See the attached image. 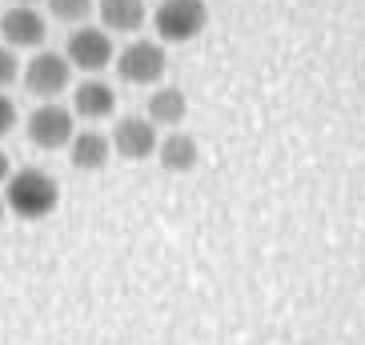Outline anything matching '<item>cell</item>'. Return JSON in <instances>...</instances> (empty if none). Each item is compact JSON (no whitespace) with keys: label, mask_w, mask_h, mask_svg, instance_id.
Segmentation results:
<instances>
[{"label":"cell","mask_w":365,"mask_h":345,"mask_svg":"<svg viewBox=\"0 0 365 345\" xmlns=\"http://www.w3.org/2000/svg\"><path fill=\"white\" fill-rule=\"evenodd\" d=\"M56 201H61V185L44 169H16L4 181V205H9V213L24 217V221L48 217L56 209Z\"/></svg>","instance_id":"6da1fadb"},{"label":"cell","mask_w":365,"mask_h":345,"mask_svg":"<svg viewBox=\"0 0 365 345\" xmlns=\"http://www.w3.org/2000/svg\"><path fill=\"white\" fill-rule=\"evenodd\" d=\"M209 24V9L205 0H161L153 12V29L161 36V44H189L205 33Z\"/></svg>","instance_id":"7a4b0ae2"},{"label":"cell","mask_w":365,"mask_h":345,"mask_svg":"<svg viewBox=\"0 0 365 345\" xmlns=\"http://www.w3.org/2000/svg\"><path fill=\"white\" fill-rule=\"evenodd\" d=\"M169 73V53L161 41H129L117 53V76L125 85L153 88L161 85V76Z\"/></svg>","instance_id":"3957f363"},{"label":"cell","mask_w":365,"mask_h":345,"mask_svg":"<svg viewBox=\"0 0 365 345\" xmlns=\"http://www.w3.org/2000/svg\"><path fill=\"white\" fill-rule=\"evenodd\" d=\"M29 140L44 153H56V149H68V140L76 133V117L73 108L61 105V101H41V105L29 113Z\"/></svg>","instance_id":"277c9868"},{"label":"cell","mask_w":365,"mask_h":345,"mask_svg":"<svg viewBox=\"0 0 365 345\" xmlns=\"http://www.w3.org/2000/svg\"><path fill=\"white\" fill-rule=\"evenodd\" d=\"M21 76H24V88H29L33 97L53 101V97H61V93L73 85V65H68V56H65V53H53V48H36V56L21 68Z\"/></svg>","instance_id":"5b68a950"},{"label":"cell","mask_w":365,"mask_h":345,"mask_svg":"<svg viewBox=\"0 0 365 345\" xmlns=\"http://www.w3.org/2000/svg\"><path fill=\"white\" fill-rule=\"evenodd\" d=\"M65 56L68 65L81 68V73H105L113 65V36L105 29H93V24H81L76 33H68V44H65Z\"/></svg>","instance_id":"8992f818"},{"label":"cell","mask_w":365,"mask_h":345,"mask_svg":"<svg viewBox=\"0 0 365 345\" xmlns=\"http://www.w3.org/2000/svg\"><path fill=\"white\" fill-rule=\"evenodd\" d=\"M0 36H4L9 48H41L44 36H48V24L33 4H12L0 16Z\"/></svg>","instance_id":"52a82bcc"},{"label":"cell","mask_w":365,"mask_h":345,"mask_svg":"<svg viewBox=\"0 0 365 345\" xmlns=\"http://www.w3.org/2000/svg\"><path fill=\"white\" fill-rule=\"evenodd\" d=\"M157 140H161V133H157V125H153L149 117H125V120H117L108 145H113L125 161H149L153 153H157Z\"/></svg>","instance_id":"ba28073f"},{"label":"cell","mask_w":365,"mask_h":345,"mask_svg":"<svg viewBox=\"0 0 365 345\" xmlns=\"http://www.w3.org/2000/svg\"><path fill=\"white\" fill-rule=\"evenodd\" d=\"M113 108H117V93H113V85H108V81L88 76V81H81V85H76V93H73V117L105 120V117H113Z\"/></svg>","instance_id":"9c48e42d"},{"label":"cell","mask_w":365,"mask_h":345,"mask_svg":"<svg viewBox=\"0 0 365 345\" xmlns=\"http://www.w3.org/2000/svg\"><path fill=\"white\" fill-rule=\"evenodd\" d=\"M157 161H161L165 172H193L197 161H201V149H197V140L189 133H177L173 129L169 137L157 140V153H153Z\"/></svg>","instance_id":"30bf717a"},{"label":"cell","mask_w":365,"mask_h":345,"mask_svg":"<svg viewBox=\"0 0 365 345\" xmlns=\"http://www.w3.org/2000/svg\"><path fill=\"white\" fill-rule=\"evenodd\" d=\"M108 153H113V145H108L105 133H73V140H68V161H73V169H81V172L105 169Z\"/></svg>","instance_id":"8fae6325"},{"label":"cell","mask_w":365,"mask_h":345,"mask_svg":"<svg viewBox=\"0 0 365 345\" xmlns=\"http://www.w3.org/2000/svg\"><path fill=\"white\" fill-rule=\"evenodd\" d=\"M105 33H137L145 24V0H97Z\"/></svg>","instance_id":"7c38bea8"},{"label":"cell","mask_w":365,"mask_h":345,"mask_svg":"<svg viewBox=\"0 0 365 345\" xmlns=\"http://www.w3.org/2000/svg\"><path fill=\"white\" fill-rule=\"evenodd\" d=\"M185 117H189V101H185L181 88H153V97H149V120L153 125L177 129Z\"/></svg>","instance_id":"4fadbf2b"},{"label":"cell","mask_w":365,"mask_h":345,"mask_svg":"<svg viewBox=\"0 0 365 345\" xmlns=\"http://www.w3.org/2000/svg\"><path fill=\"white\" fill-rule=\"evenodd\" d=\"M97 9V0H48V12L65 24H85Z\"/></svg>","instance_id":"5bb4252c"},{"label":"cell","mask_w":365,"mask_h":345,"mask_svg":"<svg viewBox=\"0 0 365 345\" xmlns=\"http://www.w3.org/2000/svg\"><path fill=\"white\" fill-rule=\"evenodd\" d=\"M21 76V61H16V48L0 44V88H9L12 81Z\"/></svg>","instance_id":"9a60e30c"},{"label":"cell","mask_w":365,"mask_h":345,"mask_svg":"<svg viewBox=\"0 0 365 345\" xmlns=\"http://www.w3.org/2000/svg\"><path fill=\"white\" fill-rule=\"evenodd\" d=\"M12 129H16V105L0 93V137H9Z\"/></svg>","instance_id":"2e32d148"},{"label":"cell","mask_w":365,"mask_h":345,"mask_svg":"<svg viewBox=\"0 0 365 345\" xmlns=\"http://www.w3.org/2000/svg\"><path fill=\"white\" fill-rule=\"evenodd\" d=\"M9 172H12V161H9V153L0 149V185L9 181Z\"/></svg>","instance_id":"e0dca14e"},{"label":"cell","mask_w":365,"mask_h":345,"mask_svg":"<svg viewBox=\"0 0 365 345\" xmlns=\"http://www.w3.org/2000/svg\"><path fill=\"white\" fill-rule=\"evenodd\" d=\"M4 217H9V205H4V201H0V225H4Z\"/></svg>","instance_id":"ac0fdd59"},{"label":"cell","mask_w":365,"mask_h":345,"mask_svg":"<svg viewBox=\"0 0 365 345\" xmlns=\"http://www.w3.org/2000/svg\"><path fill=\"white\" fill-rule=\"evenodd\" d=\"M16 4H33V0H16Z\"/></svg>","instance_id":"d6986e66"}]
</instances>
